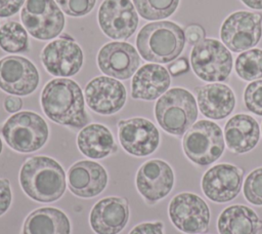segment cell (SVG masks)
<instances>
[{
  "mask_svg": "<svg viewBox=\"0 0 262 234\" xmlns=\"http://www.w3.org/2000/svg\"><path fill=\"white\" fill-rule=\"evenodd\" d=\"M44 114L53 122L75 129L89 124L85 96L80 85L70 78H54L43 87L40 96Z\"/></svg>",
  "mask_w": 262,
  "mask_h": 234,
  "instance_id": "1",
  "label": "cell"
},
{
  "mask_svg": "<svg viewBox=\"0 0 262 234\" xmlns=\"http://www.w3.org/2000/svg\"><path fill=\"white\" fill-rule=\"evenodd\" d=\"M18 180L26 195L42 203L58 200L67 188L66 172L62 166L48 156L28 158L20 167Z\"/></svg>",
  "mask_w": 262,
  "mask_h": 234,
  "instance_id": "2",
  "label": "cell"
},
{
  "mask_svg": "<svg viewBox=\"0 0 262 234\" xmlns=\"http://www.w3.org/2000/svg\"><path fill=\"white\" fill-rule=\"evenodd\" d=\"M185 42L184 30L170 21L148 23L136 36L139 55L154 64H168L177 60L184 49Z\"/></svg>",
  "mask_w": 262,
  "mask_h": 234,
  "instance_id": "3",
  "label": "cell"
},
{
  "mask_svg": "<svg viewBox=\"0 0 262 234\" xmlns=\"http://www.w3.org/2000/svg\"><path fill=\"white\" fill-rule=\"evenodd\" d=\"M198 104L193 94L183 87H173L161 95L155 105V117L166 132L183 135L196 121Z\"/></svg>",
  "mask_w": 262,
  "mask_h": 234,
  "instance_id": "4",
  "label": "cell"
},
{
  "mask_svg": "<svg viewBox=\"0 0 262 234\" xmlns=\"http://www.w3.org/2000/svg\"><path fill=\"white\" fill-rule=\"evenodd\" d=\"M1 133L12 150L19 153H33L46 144L49 128L39 114L20 111L7 118L1 127Z\"/></svg>",
  "mask_w": 262,
  "mask_h": 234,
  "instance_id": "5",
  "label": "cell"
},
{
  "mask_svg": "<svg viewBox=\"0 0 262 234\" xmlns=\"http://www.w3.org/2000/svg\"><path fill=\"white\" fill-rule=\"evenodd\" d=\"M182 149L195 165L208 166L217 161L225 149L221 127L211 120L196 121L184 134Z\"/></svg>",
  "mask_w": 262,
  "mask_h": 234,
  "instance_id": "6",
  "label": "cell"
},
{
  "mask_svg": "<svg viewBox=\"0 0 262 234\" xmlns=\"http://www.w3.org/2000/svg\"><path fill=\"white\" fill-rule=\"evenodd\" d=\"M193 73L206 82L225 81L232 71L233 59L229 49L219 40L205 38L190 52Z\"/></svg>",
  "mask_w": 262,
  "mask_h": 234,
  "instance_id": "7",
  "label": "cell"
},
{
  "mask_svg": "<svg viewBox=\"0 0 262 234\" xmlns=\"http://www.w3.org/2000/svg\"><path fill=\"white\" fill-rule=\"evenodd\" d=\"M20 21L27 32L37 40H52L66 26V17L55 0H26Z\"/></svg>",
  "mask_w": 262,
  "mask_h": 234,
  "instance_id": "8",
  "label": "cell"
},
{
  "mask_svg": "<svg viewBox=\"0 0 262 234\" xmlns=\"http://www.w3.org/2000/svg\"><path fill=\"white\" fill-rule=\"evenodd\" d=\"M168 215L174 227L185 234H202L209 229L211 212L207 202L191 192L175 195L169 203Z\"/></svg>",
  "mask_w": 262,
  "mask_h": 234,
  "instance_id": "9",
  "label": "cell"
},
{
  "mask_svg": "<svg viewBox=\"0 0 262 234\" xmlns=\"http://www.w3.org/2000/svg\"><path fill=\"white\" fill-rule=\"evenodd\" d=\"M262 37V15L238 10L229 14L220 28L222 43L232 52L255 47Z\"/></svg>",
  "mask_w": 262,
  "mask_h": 234,
  "instance_id": "10",
  "label": "cell"
},
{
  "mask_svg": "<svg viewBox=\"0 0 262 234\" xmlns=\"http://www.w3.org/2000/svg\"><path fill=\"white\" fill-rule=\"evenodd\" d=\"M40 59L45 70L52 76L68 78L79 73L83 66L84 54L81 46L68 34L46 44Z\"/></svg>",
  "mask_w": 262,
  "mask_h": 234,
  "instance_id": "11",
  "label": "cell"
},
{
  "mask_svg": "<svg viewBox=\"0 0 262 234\" xmlns=\"http://www.w3.org/2000/svg\"><path fill=\"white\" fill-rule=\"evenodd\" d=\"M102 33L114 40H127L136 31L138 13L131 0H103L97 11Z\"/></svg>",
  "mask_w": 262,
  "mask_h": 234,
  "instance_id": "12",
  "label": "cell"
},
{
  "mask_svg": "<svg viewBox=\"0 0 262 234\" xmlns=\"http://www.w3.org/2000/svg\"><path fill=\"white\" fill-rule=\"evenodd\" d=\"M39 82V71L27 57L11 54L0 59V89L4 92L26 96L37 89Z\"/></svg>",
  "mask_w": 262,
  "mask_h": 234,
  "instance_id": "13",
  "label": "cell"
},
{
  "mask_svg": "<svg viewBox=\"0 0 262 234\" xmlns=\"http://www.w3.org/2000/svg\"><path fill=\"white\" fill-rule=\"evenodd\" d=\"M118 138L122 148L136 157L152 154L160 145L159 129L150 120L143 117L120 120Z\"/></svg>",
  "mask_w": 262,
  "mask_h": 234,
  "instance_id": "14",
  "label": "cell"
},
{
  "mask_svg": "<svg viewBox=\"0 0 262 234\" xmlns=\"http://www.w3.org/2000/svg\"><path fill=\"white\" fill-rule=\"evenodd\" d=\"M175 183L173 168L162 159H149L142 163L135 177L139 194L147 204H155L172 191Z\"/></svg>",
  "mask_w": 262,
  "mask_h": 234,
  "instance_id": "15",
  "label": "cell"
},
{
  "mask_svg": "<svg viewBox=\"0 0 262 234\" xmlns=\"http://www.w3.org/2000/svg\"><path fill=\"white\" fill-rule=\"evenodd\" d=\"M244 170L234 164L219 163L202 177L201 188L205 196L215 203L233 200L243 187Z\"/></svg>",
  "mask_w": 262,
  "mask_h": 234,
  "instance_id": "16",
  "label": "cell"
},
{
  "mask_svg": "<svg viewBox=\"0 0 262 234\" xmlns=\"http://www.w3.org/2000/svg\"><path fill=\"white\" fill-rule=\"evenodd\" d=\"M96 62L99 70L106 76L127 80L138 70L140 55L132 44L125 41H112L100 47Z\"/></svg>",
  "mask_w": 262,
  "mask_h": 234,
  "instance_id": "17",
  "label": "cell"
},
{
  "mask_svg": "<svg viewBox=\"0 0 262 234\" xmlns=\"http://www.w3.org/2000/svg\"><path fill=\"white\" fill-rule=\"evenodd\" d=\"M87 106L100 115H113L119 112L127 101L124 84L110 76L92 78L85 86Z\"/></svg>",
  "mask_w": 262,
  "mask_h": 234,
  "instance_id": "18",
  "label": "cell"
},
{
  "mask_svg": "<svg viewBox=\"0 0 262 234\" xmlns=\"http://www.w3.org/2000/svg\"><path fill=\"white\" fill-rule=\"evenodd\" d=\"M129 204L125 198L110 196L91 208L89 224L96 234H119L129 221Z\"/></svg>",
  "mask_w": 262,
  "mask_h": 234,
  "instance_id": "19",
  "label": "cell"
},
{
  "mask_svg": "<svg viewBox=\"0 0 262 234\" xmlns=\"http://www.w3.org/2000/svg\"><path fill=\"white\" fill-rule=\"evenodd\" d=\"M108 177L105 168L92 160H81L68 170V186L71 192L81 198L99 195L106 187Z\"/></svg>",
  "mask_w": 262,
  "mask_h": 234,
  "instance_id": "20",
  "label": "cell"
},
{
  "mask_svg": "<svg viewBox=\"0 0 262 234\" xmlns=\"http://www.w3.org/2000/svg\"><path fill=\"white\" fill-rule=\"evenodd\" d=\"M196 104L201 113L213 120L229 116L235 107L233 90L221 82H213L194 88Z\"/></svg>",
  "mask_w": 262,
  "mask_h": 234,
  "instance_id": "21",
  "label": "cell"
},
{
  "mask_svg": "<svg viewBox=\"0 0 262 234\" xmlns=\"http://www.w3.org/2000/svg\"><path fill=\"white\" fill-rule=\"evenodd\" d=\"M171 84L169 71L159 64H144L135 72L131 81V96L135 100L155 101Z\"/></svg>",
  "mask_w": 262,
  "mask_h": 234,
  "instance_id": "22",
  "label": "cell"
},
{
  "mask_svg": "<svg viewBox=\"0 0 262 234\" xmlns=\"http://www.w3.org/2000/svg\"><path fill=\"white\" fill-rule=\"evenodd\" d=\"M260 131L259 123L253 116L244 113L233 115L224 125L225 145L236 154L250 152L257 146Z\"/></svg>",
  "mask_w": 262,
  "mask_h": 234,
  "instance_id": "23",
  "label": "cell"
},
{
  "mask_svg": "<svg viewBox=\"0 0 262 234\" xmlns=\"http://www.w3.org/2000/svg\"><path fill=\"white\" fill-rule=\"evenodd\" d=\"M77 146L79 151L90 159H102L118 150L113 133L100 123L84 126L77 135Z\"/></svg>",
  "mask_w": 262,
  "mask_h": 234,
  "instance_id": "24",
  "label": "cell"
},
{
  "mask_svg": "<svg viewBox=\"0 0 262 234\" xmlns=\"http://www.w3.org/2000/svg\"><path fill=\"white\" fill-rule=\"evenodd\" d=\"M262 220L254 209L244 204L225 207L217 219L219 234H258Z\"/></svg>",
  "mask_w": 262,
  "mask_h": 234,
  "instance_id": "25",
  "label": "cell"
},
{
  "mask_svg": "<svg viewBox=\"0 0 262 234\" xmlns=\"http://www.w3.org/2000/svg\"><path fill=\"white\" fill-rule=\"evenodd\" d=\"M21 234H71V223L62 210L40 207L26 218Z\"/></svg>",
  "mask_w": 262,
  "mask_h": 234,
  "instance_id": "26",
  "label": "cell"
},
{
  "mask_svg": "<svg viewBox=\"0 0 262 234\" xmlns=\"http://www.w3.org/2000/svg\"><path fill=\"white\" fill-rule=\"evenodd\" d=\"M0 48L8 53H26L30 50L28 32L15 21H8L0 27Z\"/></svg>",
  "mask_w": 262,
  "mask_h": 234,
  "instance_id": "27",
  "label": "cell"
},
{
  "mask_svg": "<svg viewBox=\"0 0 262 234\" xmlns=\"http://www.w3.org/2000/svg\"><path fill=\"white\" fill-rule=\"evenodd\" d=\"M236 75L245 81H254L262 78V49L251 48L239 53L235 60Z\"/></svg>",
  "mask_w": 262,
  "mask_h": 234,
  "instance_id": "28",
  "label": "cell"
},
{
  "mask_svg": "<svg viewBox=\"0 0 262 234\" xmlns=\"http://www.w3.org/2000/svg\"><path fill=\"white\" fill-rule=\"evenodd\" d=\"M180 0H132L135 9L146 21H160L171 16Z\"/></svg>",
  "mask_w": 262,
  "mask_h": 234,
  "instance_id": "29",
  "label": "cell"
},
{
  "mask_svg": "<svg viewBox=\"0 0 262 234\" xmlns=\"http://www.w3.org/2000/svg\"><path fill=\"white\" fill-rule=\"evenodd\" d=\"M245 199L256 206H262V166L253 169L243 184Z\"/></svg>",
  "mask_w": 262,
  "mask_h": 234,
  "instance_id": "30",
  "label": "cell"
},
{
  "mask_svg": "<svg viewBox=\"0 0 262 234\" xmlns=\"http://www.w3.org/2000/svg\"><path fill=\"white\" fill-rule=\"evenodd\" d=\"M244 104L251 113L262 116V78L251 81L244 90Z\"/></svg>",
  "mask_w": 262,
  "mask_h": 234,
  "instance_id": "31",
  "label": "cell"
},
{
  "mask_svg": "<svg viewBox=\"0 0 262 234\" xmlns=\"http://www.w3.org/2000/svg\"><path fill=\"white\" fill-rule=\"evenodd\" d=\"M62 12L73 17H82L91 12L96 0H55Z\"/></svg>",
  "mask_w": 262,
  "mask_h": 234,
  "instance_id": "32",
  "label": "cell"
},
{
  "mask_svg": "<svg viewBox=\"0 0 262 234\" xmlns=\"http://www.w3.org/2000/svg\"><path fill=\"white\" fill-rule=\"evenodd\" d=\"M129 234H164V224L160 221L144 222L136 225Z\"/></svg>",
  "mask_w": 262,
  "mask_h": 234,
  "instance_id": "33",
  "label": "cell"
},
{
  "mask_svg": "<svg viewBox=\"0 0 262 234\" xmlns=\"http://www.w3.org/2000/svg\"><path fill=\"white\" fill-rule=\"evenodd\" d=\"M12 201L10 184L7 179H0V217L4 215Z\"/></svg>",
  "mask_w": 262,
  "mask_h": 234,
  "instance_id": "34",
  "label": "cell"
},
{
  "mask_svg": "<svg viewBox=\"0 0 262 234\" xmlns=\"http://www.w3.org/2000/svg\"><path fill=\"white\" fill-rule=\"evenodd\" d=\"M26 0H0V17L7 18L21 10Z\"/></svg>",
  "mask_w": 262,
  "mask_h": 234,
  "instance_id": "35",
  "label": "cell"
},
{
  "mask_svg": "<svg viewBox=\"0 0 262 234\" xmlns=\"http://www.w3.org/2000/svg\"><path fill=\"white\" fill-rule=\"evenodd\" d=\"M185 39L190 45H195L206 38L205 29L199 24H190L184 29Z\"/></svg>",
  "mask_w": 262,
  "mask_h": 234,
  "instance_id": "36",
  "label": "cell"
},
{
  "mask_svg": "<svg viewBox=\"0 0 262 234\" xmlns=\"http://www.w3.org/2000/svg\"><path fill=\"white\" fill-rule=\"evenodd\" d=\"M189 70V64L186 57H179L175 60L171 65L168 67V71L170 75L176 77L186 73Z\"/></svg>",
  "mask_w": 262,
  "mask_h": 234,
  "instance_id": "37",
  "label": "cell"
},
{
  "mask_svg": "<svg viewBox=\"0 0 262 234\" xmlns=\"http://www.w3.org/2000/svg\"><path fill=\"white\" fill-rule=\"evenodd\" d=\"M23 108V100L17 95H8L4 100V109L6 112L14 114Z\"/></svg>",
  "mask_w": 262,
  "mask_h": 234,
  "instance_id": "38",
  "label": "cell"
},
{
  "mask_svg": "<svg viewBox=\"0 0 262 234\" xmlns=\"http://www.w3.org/2000/svg\"><path fill=\"white\" fill-rule=\"evenodd\" d=\"M241 1L249 8L262 10V0H241Z\"/></svg>",
  "mask_w": 262,
  "mask_h": 234,
  "instance_id": "39",
  "label": "cell"
},
{
  "mask_svg": "<svg viewBox=\"0 0 262 234\" xmlns=\"http://www.w3.org/2000/svg\"><path fill=\"white\" fill-rule=\"evenodd\" d=\"M2 149H3V144H2V140H1V138H0V154H1V152H2Z\"/></svg>",
  "mask_w": 262,
  "mask_h": 234,
  "instance_id": "40",
  "label": "cell"
}]
</instances>
